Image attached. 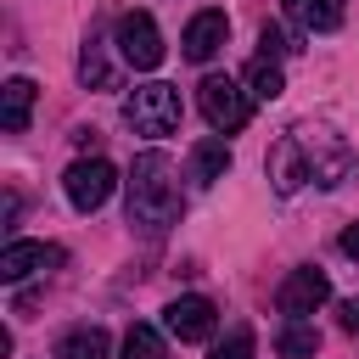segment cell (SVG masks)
<instances>
[{"label":"cell","instance_id":"1","mask_svg":"<svg viewBox=\"0 0 359 359\" xmlns=\"http://www.w3.org/2000/svg\"><path fill=\"white\" fill-rule=\"evenodd\" d=\"M129 224H140L146 236H163L180 219V168L168 151H140L129 163Z\"/></svg>","mask_w":359,"mask_h":359},{"label":"cell","instance_id":"2","mask_svg":"<svg viewBox=\"0 0 359 359\" xmlns=\"http://www.w3.org/2000/svg\"><path fill=\"white\" fill-rule=\"evenodd\" d=\"M123 118H129V129H135V135L163 140V135H174V129H180L185 107H180V90H174V84H140V90L123 101Z\"/></svg>","mask_w":359,"mask_h":359},{"label":"cell","instance_id":"3","mask_svg":"<svg viewBox=\"0 0 359 359\" xmlns=\"http://www.w3.org/2000/svg\"><path fill=\"white\" fill-rule=\"evenodd\" d=\"M196 101H202V118H208L219 135H236V129H247V118H252V95H247L236 79H224V73H208V79L196 84Z\"/></svg>","mask_w":359,"mask_h":359},{"label":"cell","instance_id":"4","mask_svg":"<svg viewBox=\"0 0 359 359\" xmlns=\"http://www.w3.org/2000/svg\"><path fill=\"white\" fill-rule=\"evenodd\" d=\"M112 185H118V168H112L107 157H79V163L62 174V191H67V202H73L79 213H95V208H107Z\"/></svg>","mask_w":359,"mask_h":359},{"label":"cell","instance_id":"5","mask_svg":"<svg viewBox=\"0 0 359 359\" xmlns=\"http://www.w3.org/2000/svg\"><path fill=\"white\" fill-rule=\"evenodd\" d=\"M112 39H118V56H123L129 67H140V73H151V67L163 62V34H157V22H151L146 11H123Z\"/></svg>","mask_w":359,"mask_h":359},{"label":"cell","instance_id":"6","mask_svg":"<svg viewBox=\"0 0 359 359\" xmlns=\"http://www.w3.org/2000/svg\"><path fill=\"white\" fill-rule=\"evenodd\" d=\"M320 303H331V280H325V269H292L286 280H280V292H275V309L286 314V320H303V314H314Z\"/></svg>","mask_w":359,"mask_h":359},{"label":"cell","instance_id":"7","mask_svg":"<svg viewBox=\"0 0 359 359\" xmlns=\"http://www.w3.org/2000/svg\"><path fill=\"white\" fill-rule=\"evenodd\" d=\"M213 325H219V309H213V297H174L168 309H163V331L168 337H180V342H208L213 337Z\"/></svg>","mask_w":359,"mask_h":359},{"label":"cell","instance_id":"8","mask_svg":"<svg viewBox=\"0 0 359 359\" xmlns=\"http://www.w3.org/2000/svg\"><path fill=\"white\" fill-rule=\"evenodd\" d=\"M62 258H67V252L50 247V241H6V252H0V280L17 286V280H28V275H39V269H56Z\"/></svg>","mask_w":359,"mask_h":359},{"label":"cell","instance_id":"9","mask_svg":"<svg viewBox=\"0 0 359 359\" xmlns=\"http://www.w3.org/2000/svg\"><path fill=\"white\" fill-rule=\"evenodd\" d=\"M224 39H230V17L224 11H196L180 34V50H185V62H213L224 50Z\"/></svg>","mask_w":359,"mask_h":359},{"label":"cell","instance_id":"10","mask_svg":"<svg viewBox=\"0 0 359 359\" xmlns=\"http://www.w3.org/2000/svg\"><path fill=\"white\" fill-rule=\"evenodd\" d=\"M269 180H275V191H280V196H292V191L309 180V157H303L297 135L275 140V151H269Z\"/></svg>","mask_w":359,"mask_h":359},{"label":"cell","instance_id":"11","mask_svg":"<svg viewBox=\"0 0 359 359\" xmlns=\"http://www.w3.org/2000/svg\"><path fill=\"white\" fill-rule=\"evenodd\" d=\"M286 22L303 28V34H331L342 28V0H280Z\"/></svg>","mask_w":359,"mask_h":359},{"label":"cell","instance_id":"12","mask_svg":"<svg viewBox=\"0 0 359 359\" xmlns=\"http://www.w3.org/2000/svg\"><path fill=\"white\" fill-rule=\"evenodd\" d=\"M28 118H34V79H6L0 84V129L22 135Z\"/></svg>","mask_w":359,"mask_h":359},{"label":"cell","instance_id":"13","mask_svg":"<svg viewBox=\"0 0 359 359\" xmlns=\"http://www.w3.org/2000/svg\"><path fill=\"white\" fill-rule=\"evenodd\" d=\"M224 174H230V146H224V135L196 140V146H191V180H196V185H213V180H224Z\"/></svg>","mask_w":359,"mask_h":359},{"label":"cell","instance_id":"14","mask_svg":"<svg viewBox=\"0 0 359 359\" xmlns=\"http://www.w3.org/2000/svg\"><path fill=\"white\" fill-rule=\"evenodd\" d=\"M56 359H112V337L101 325H79L56 342Z\"/></svg>","mask_w":359,"mask_h":359},{"label":"cell","instance_id":"15","mask_svg":"<svg viewBox=\"0 0 359 359\" xmlns=\"http://www.w3.org/2000/svg\"><path fill=\"white\" fill-rule=\"evenodd\" d=\"M241 84H247V95H252V101H275V95L286 90V79H280V62H269V56H258V62H247V73H241Z\"/></svg>","mask_w":359,"mask_h":359},{"label":"cell","instance_id":"16","mask_svg":"<svg viewBox=\"0 0 359 359\" xmlns=\"http://www.w3.org/2000/svg\"><path fill=\"white\" fill-rule=\"evenodd\" d=\"M314 348H320V331L303 325V320H292V325L275 337V353H280V359H314Z\"/></svg>","mask_w":359,"mask_h":359},{"label":"cell","instance_id":"17","mask_svg":"<svg viewBox=\"0 0 359 359\" xmlns=\"http://www.w3.org/2000/svg\"><path fill=\"white\" fill-rule=\"evenodd\" d=\"M123 359H168L163 331H157V325H129V337H123Z\"/></svg>","mask_w":359,"mask_h":359},{"label":"cell","instance_id":"18","mask_svg":"<svg viewBox=\"0 0 359 359\" xmlns=\"http://www.w3.org/2000/svg\"><path fill=\"white\" fill-rule=\"evenodd\" d=\"M79 79H84V84H95V90H112V67H107V50H101L95 39L79 50Z\"/></svg>","mask_w":359,"mask_h":359},{"label":"cell","instance_id":"19","mask_svg":"<svg viewBox=\"0 0 359 359\" xmlns=\"http://www.w3.org/2000/svg\"><path fill=\"white\" fill-rule=\"evenodd\" d=\"M252 348H258L252 325H230V331H224V342H213V353H208V359H252Z\"/></svg>","mask_w":359,"mask_h":359},{"label":"cell","instance_id":"20","mask_svg":"<svg viewBox=\"0 0 359 359\" xmlns=\"http://www.w3.org/2000/svg\"><path fill=\"white\" fill-rule=\"evenodd\" d=\"M258 45H264V56H269V62H275V56H286V50H292V45H286V34H280V28H264V34H258Z\"/></svg>","mask_w":359,"mask_h":359},{"label":"cell","instance_id":"21","mask_svg":"<svg viewBox=\"0 0 359 359\" xmlns=\"http://www.w3.org/2000/svg\"><path fill=\"white\" fill-rule=\"evenodd\" d=\"M337 320H342V331H359V297H348V303H342V314H337Z\"/></svg>","mask_w":359,"mask_h":359},{"label":"cell","instance_id":"22","mask_svg":"<svg viewBox=\"0 0 359 359\" xmlns=\"http://www.w3.org/2000/svg\"><path fill=\"white\" fill-rule=\"evenodd\" d=\"M342 252H348V258H359V224H348V230H342Z\"/></svg>","mask_w":359,"mask_h":359}]
</instances>
